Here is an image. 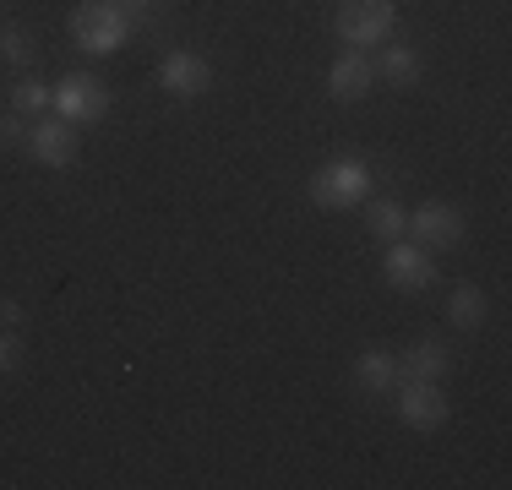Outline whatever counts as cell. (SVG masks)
<instances>
[{
  "mask_svg": "<svg viewBox=\"0 0 512 490\" xmlns=\"http://www.w3.org/2000/svg\"><path fill=\"white\" fill-rule=\"evenodd\" d=\"M131 28H137V22H131L115 0H82V6L71 11V39H77V49H88V55H115V49L131 39Z\"/></svg>",
  "mask_w": 512,
  "mask_h": 490,
  "instance_id": "2",
  "label": "cell"
},
{
  "mask_svg": "<svg viewBox=\"0 0 512 490\" xmlns=\"http://www.w3.org/2000/svg\"><path fill=\"white\" fill-rule=\"evenodd\" d=\"M338 39L349 49H365V44H382L387 33L398 28V6L393 0H349L344 11H338Z\"/></svg>",
  "mask_w": 512,
  "mask_h": 490,
  "instance_id": "5",
  "label": "cell"
},
{
  "mask_svg": "<svg viewBox=\"0 0 512 490\" xmlns=\"http://www.w3.org/2000/svg\"><path fill=\"white\" fill-rule=\"evenodd\" d=\"M115 6L126 11L137 28H153V22H158V6H164V0H115Z\"/></svg>",
  "mask_w": 512,
  "mask_h": 490,
  "instance_id": "19",
  "label": "cell"
},
{
  "mask_svg": "<svg viewBox=\"0 0 512 490\" xmlns=\"http://www.w3.org/2000/svg\"><path fill=\"white\" fill-rule=\"evenodd\" d=\"M55 115L71 120V126H99L109 115V82L93 77V71H71V77L55 82Z\"/></svg>",
  "mask_w": 512,
  "mask_h": 490,
  "instance_id": "3",
  "label": "cell"
},
{
  "mask_svg": "<svg viewBox=\"0 0 512 490\" xmlns=\"http://www.w3.org/2000/svg\"><path fill=\"white\" fill-rule=\"evenodd\" d=\"M22 322V305L17 300H0V327H17Z\"/></svg>",
  "mask_w": 512,
  "mask_h": 490,
  "instance_id": "21",
  "label": "cell"
},
{
  "mask_svg": "<svg viewBox=\"0 0 512 490\" xmlns=\"http://www.w3.org/2000/svg\"><path fill=\"white\" fill-rule=\"evenodd\" d=\"M365 229H371L382 245H393V240H404V229H409V207L398 202V196H376V202H365Z\"/></svg>",
  "mask_w": 512,
  "mask_h": 490,
  "instance_id": "14",
  "label": "cell"
},
{
  "mask_svg": "<svg viewBox=\"0 0 512 490\" xmlns=\"http://www.w3.org/2000/svg\"><path fill=\"white\" fill-rule=\"evenodd\" d=\"M11 109H17V115H33V120L50 115V109H55V88L44 77H17V82H11Z\"/></svg>",
  "mask_w": 512,
  "mask_h": 490,
  "instance_id": "16",
  "label": "cell"
},
{
  "mask_svg": "<svg viewBox=\"0 0 512 490\" xmlns=\"http://www.w3.org/2000/svg\"><path fill=\"white\" fill-rule=\"evenodd\" d=\"M463 229H469V218H463V207L458 202H420L409 213V229L404 235L414 240V245H425L431 256H442V251H453V245L463 240Z\"/></svg>",
  "mask_w": 512,
  "mask_h": 490,
  "instance_id": "4",
  "label": "cell"
},
{
  "mask_svg": "<svg viewBox=\"0 0 512 490\" xmlns=\"http://www.w3.org/2000/svg\"><path fill=\"white\" fill-rule=\"evenodd\" d=\"M398 392V420L409 425V431H442L447 425V414H453V403H447V392L442 382H404V387H393Z\"/></svg>",
  "mask_w": 512,
  "mask_h": 490,
  "instance_id": "8",
  "label": "cell"
},
{
  "mask_svg": "<svg viewBox=\"0 0 512 490\" xmlns=\"http://www.w3.org/2000/svg\"><path fill=\"white\" fill-rule=\"evenodd\" d=\"M28 126H33L28 115L6 109V115H0V147H22V153H28Z\"/></svg>",
  "mask_w": 512,
  "mask_h": 490,
  "instance_id": "18",
  "label": "cell"
},
{
  "mask_svg": "<svg viewBox=\"0 0 512 490\" xmlns=\"http://www.w3.org/2000/svg\"><path fill=\"white\" fill-rule=\"evenodd\" d=\"M158 82H164L169 98H202L213 88V60L197 55V49H169L158 60Z\"/></svg>",
  "mask_w": 512,
  "mask_h": 490,
  "instance_id": "9",
  "label": "cell"
},
{
  "mask_svg": "<svg viewBox=\"0 0 512 490\" xmlns=\"http://www.w3.org/2000/svg\"><path fill=\"white\" fill-rule=\"evenodd\" d=\"M453 371V349L442 338H414L404 354H398V387L404 382H442Z\"/></svg>",
  "mask_w": 512,
  "mask_h": 490,
  "instance_id": "11",
  "label": "cell"
},
{
  "mask_svg": "<svg viewBox=\"0 0 512 490\" xmlns=\"http://www.w3.org/2000/svg\"><path fill=\"white\" fill-rule=\"evenodd\" d=\"M28 153L39 158L44 169H71L77 153H82V131L71 126V120H60V115H39L28 126Z\"/></svg>",
  "mask_w": 512,
  "mask_h": 490,
  "instance_id": "7",
  "label": "cell"
},
{
  "mask_svg": "<svg viewBox=\"0 0 512 490\" xmlns=\"http://www.w3.org/2000/svg\"><path fill=\"white\" fill-rule=\"evenodd\" d=\"M376 77L393 82V88H414L420 82V55L409 44H387V55L376 60Z\"/></svg>",
  "mask_w": 512,
  "mask_h": 490,
  "instance_id": "15",
  "label": "cell"
},
{
  "mask_svg": "<svg viewBox=\"0 0 512 490\" xmlns=\"http://www.w3.org/2000/svg\"><path fill=\"white\" fill-rule=\"evenodd\" d=\"M436 267L442 262L414 240H393L382 256V278H387V289H398V294H425L436 284Z\"/></svg>",
  "mask_w": 512,
  "mask_h": 490,
  "instance_id": "6",
  "label": "cell"
},
{
  "mask_svg": "<svg viewBox=\"0 0 512 490\" xmlns=\"http://www.w3.org/2000/svg\"><path fill=\"white\" fill-rule=\"evenodd\" d=\"M17 365H22V338L6 327V333H0V376H11Z\"/></svg>",
  "mask_w": 512,
  "mask_h": 490,
  "instance_id": "20",
  "label": "cell"
},
{
  "mask_svg": "<svg viewBox=\"0 0 512 490\" xmlns=\"http://www.w3.org/2000/svg\"><path fill=\"white\" fill-rule=\"evenodd\" d=\"M485 316H491V300H485V289L474 284V278H463V284L447 289V322L463 327V333H480Z\"/></svg>",
  "mask_w": 512,
  "mask_h": 490,
  "instance_id": "13",
  "label": "cell"
},
{
  "mask_svg": "<svg viewBox=\"0 0 512 490\" xmlns=\"http://www.w3.org/2000/svg\"><path fill=\"white\" fill-rule=\"evenodd\" d=\"M306 196L322 213H344V207H360L371 196V164L360 153H344V158H327L322 169L306 180Z\"/></svg>",
  "mask_w": 512,
  "mask_h": 490,
  "instance_id": "1",
  "label": "cell"
},
{
  "mask_svg": "<svg viewBox=\"0 0 512 490\" xmlns=\"http://www.w3.org/2000/svg\"><path fill=\"white\" fill-rule=\"evenodd\" d=\"M371 88H376V60L365 49H344L327 71V93L338 104H360V98H371Z\"/></svg>",
  "mask_w": 512,
  "mask_h": 490,
  "instance_id": "10",
  "label": "cell"
},
{
  "mask_svg": "<svg viewBox=\"0 0 512 490\" xmlns=\"http://www.w3.org/2000/svg\"><path fill=\"white\" fill-rule=\"evenodd\" d=\"M0 60H6V66H28V60H33V39H28V33H22V28H0Z\"/></svg>",
  "mask_w": 512,
  "mask_h": 490,
  "instance_id": "17",
  "label": "cell"
},
{
  "mask_svg": "<svg viewBox=\"0 0 512 490\" xmlns=\"http://www.w3.org/2000/svg\"><path fill=\"white\" fill-rule=\"evenodd\" d=\"M349 382L365 398H382V392L398 387V354L393 349H360L355 365H349Z\"/></svg>",
  "mask_w": 512,
  "mask_h": 490,
  "instance_id": "12",
  "label": "cell"
}]
</instances>
